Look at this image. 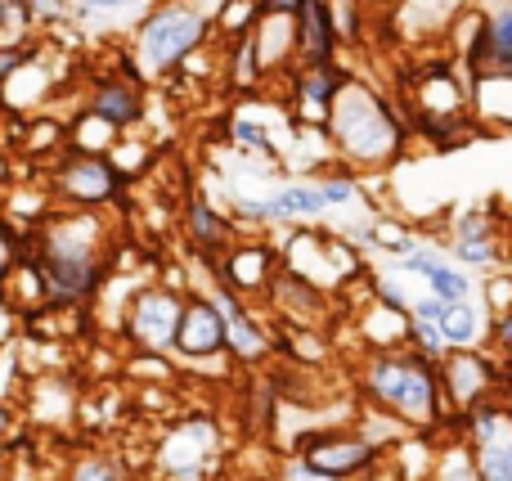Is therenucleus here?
Masks as SVG:
<instances>
[{
	"label": "nucleus",
	"instance_id": "nucleus-17",
	"mask_svg": "<svg viewBox=\"0 0 512 481\" xmlns=\"http://www.w3.org/2000/svg\"><path fill=\"white\" fill-rule=\"evenodd\" d=\"M400 270L423 279L436 302H472V297H477L472 293V270H463L459 261L445 257V252L423 248V243H418L409 257H400Z\"/></svg>",
	"mask_w": 512,
	"mask_h": 481
},
{
	"label": "nucleus",
	"instance_id": "nucleus-19",
	"mask_svg": "<svg viewBox=\"0 0 512 481\" xmlns=\"http://www.w3.org/2000/svg\"><path fill=\"white\" fill-rule=\"evenodd\" d=\"M180 225H185L189 243H194V252L203 261H216V266H221L225 252L234 248V221L221 212V207L207 203L198 189L185 198V207H180Z\"/></svg>",
	"mask_w": 512,
	"mask_h": 481
},
{
	"label": "nucleus",
	"instance_id": "nucleus-16",
	"mask_svg": "<svg viewBox=\"0 0 512 481\" xmlns=\"http://www.w3.org/2000/svg\"><path fill=\"white\" fill-rule=\"evenodd\" d=\"M279 252L270 243H234L225 252V261L216 266V279L230 284L234 293L243 297H256V293H270V284L279 279Z\"/></svg>",
	"mask_w": 512,
	"mask_h": 481
},
{
	"label": "nucleus",
	"instance_id": "nucleus-30",
	"mask_svg": "<svg viewBox=\"0 0 512 481\" xmlns=\"http://www.w3.org/2000/svg\"><path fill=\"white\" fill-rule=\"evenodd\" d=\"M481 302L490 306V315H504V311H512V275H495L486 284V297Z\"/></svg>",
	"mask_w": 512,
	"mask_h": 481
},
{
	"label": "nucleus",
	"instance_id": "nucleus-15",
	"mask_svg": "<svg viewBox=\"0 0 512 481\" xmlns=\"http://www.w3.org/2000/svg\"><path fill=\"white\" fill-rule=\"evenodd\" d=\"M292 108H297V122L306 126H328V108L342 95V86L351 81V72L342 63H319V68H297L292 72Z\"/></svg>",
	"mask_w": 512,
	"mask_h": 481
},
{
	"label": "nucleus",
	"instance_id": "nucleus-20",
	"mask_svg": "<svg viewBox=\"0 0 512 481\" xmlns=\"http://www.w3.org/2000/svg\"><path fill=\"white\" fill-rule=\"evenodd\" d=\"M490 306L481 297L472 302H441V315H436V329L445 333L450 351H481V342L490 338Z\"/></svg>",
	"mask_w": 512,
	"mask_h": 481
},
{
	"label": "nucleus",
	"instance_id": "nucleus-12",
	"mask_svg": "<svg viewBox=\"0 0 512 481\" xmlns=\"http://www.w3.org/2000/svg\"><path fill=\"white\" fill-rule=\"evenodd\" d=\"M324 212L328 203L315 189V180L310 185H279L270 198H239V207H234L243 225H301Z\"/></svg>",
	"mask_w": 512,
	"mask_h": 481
},
{
	"label": "nucleus",
	"instance_id": "nucleus-11",
	"mask_svg": "<svg viewBox=\"0 0 512 481\" xmlns=\"http://www.w3.org/2000/svg\"><path fill=\"white\" fill-rule=\"evenodd\" d=\"M140 86L144 81H135L131 72H99V77L90 81V95H86V108H81V113L99 117V122L113 126L117 135L135 131V126H144V117H149Z\"/></svg>",
	"mask_w": 512,
	"mask_h": 481
},
{
	"label": "nucleus",
	"instance_id": "nucleus-21",
	"mask_svg": "<svg viewBox=\"0 0 512 481\" xmlns=\"http://www.w3.org/2000/svg\"><path fill=\"white\" fill-rule=\"evenodd\" d=\"M63 481H131V468L113 450H86L63 468Z\"/></svg>",
	"mask_w": 512,
	"mask_h": 481
},
{
	"label": "nucleus",
	"instance_id": "nucleus-13",
	"mask_svg": "<svg viewBox=\"0 0 512 481\" xmlns=\"http://www.w3.org/2000/svg\"><path fill=\"white\" fill-rule=\"evenodd\" d=\"M441 387H445V401L454 405L459 414L477 410L481 401H490L499 387V369L490 356L481 351H450L441 360Z\"/></svg>",
	"mask_w": 512,
	"mask_h": 481
},
{
	"label": "nucleus",
	"instance_id": "nucleus-1",
	"mask_svg": "<svg viewBox=\"0 0 512 481\" xmlns=\"http://www.w3.org/2000/svg\"><path fill=\"white\" fill-rule=\"evenodd\" d=\"M27 261L45 279L50 306H90L113 275L108 225L99 212H50L36 230H27Z\"/></svg>",
	"mask_w": 512,
	"mask_h": 481
},
{
	"label": "nucleus",
	"instance_id": "nucleus-3",
	"mask_svg": "<svg viewBox=\"0 0 512 481\" xmlns=\"http://www.w3.org/2000/svg\"><path fill=\"white\" fill-rule=\"evenodd\" d=\"M324 135L337 158L364 171H382L405 153V122L364 77H351L333 99Z\"/></svg>",
	"mask_w": 512,
	"mask_h": 481
},
{
	"label": "nucleus",
	"instance_id": "nucleus-29",
	"mask_svg": "<svg viewBox=\"0 0 512 481\" xmlns=\"http://www.w3.org/2000/svg\"><path fill=\"white\" fill-rule=\"evenodd\" d=\"M27 14H32V23H63L77 9H72V0H27Z\"/></svg>",
	"mask_w": 512,
	"mask_h": 481
},
{
	"label": "nucleus",
	"instance_id": "nucleus-23",
	"mask_svg": "<svg viewBox=\"0 0 512 481\" xmlns=\"http://www.w3.org/2000/svg\"><path fill=\"white\" fill-rule=\"evenodd\" d=\"M432 481H481L477 473V455H472L468 437H454L450 446H441V455H436L432 464Z\"/></svg>",
	"mask_w": 512,
	"mask_h": 481
},
{
	"label": "nucleus",
	"instance_id": "nucleus-5",
	"mask_svg": "<svg viewBox=\"0 0 512 481\" xmlns=\"http://www.w3.org/2000/svg\"><path fill=\"white\" fill-rule=\"evenodd\" d=\"M50 194L72 212H99L126 194V176L108 153H59L50 171Z\"/></svg>",
	"mask_w": 512,
	"mask_h": 481
},
{
	"label": "nucleus",
	"instance_id": "nucleus-6",
	"mask_svg": "<svg viewBox=\"0 0 512 481\" xmlns=\"http://www.w3.org/2000/svg\"><path fill=\"white\" fill-rule=\"evenodd\" d=\"M463 23L472 41H463V68L477 81H512V0H468Z\"/></svg>",
	"mask_w": 512,
	"mask_h": 481
},
{
	"label": "nucleus",
	"instance_id": "nucleus-22",
	"mask_svg": "<svg viewBox=\"0 0 512 481\" xmlns=\"http://www.w3.org/2000/svg\"><path fill=\"white\" fill-rule=\"evenodd\" d=\"M450 257L459 261L463 270H504V239L499 234H490V239H454L450 243Z\"/></svg>",
	"mask_w": 512,
	"mask_h": 481
},
{
	"label": "nucleus",
	"instance_id": "nucleus-2",
	"mask_svg": "<svg viewBox=\"0 0 512 481\" xmlns=\"http://www.w3.org/2000/svg\"><path fill=\"white\" fill-rule=\"evenodd\" d=\"M360 392L369 396V410L396 419L400 428L432 432L445 423V387L441 360L423 356L414 347L369 351L360 365Z\"/></svg>",
	"mask_w": 512,
	"mask_h": 481
},
{
	"label": "nucleus",
	"instance_id": "nucleus-24",
	"mask_svg": "<svg viewBox=\"0 0 512 481\" xmlns=\"http://www.w3.org/2000/svg\"><path fill=\"white\" fill-rule=\"evenodd\" d=\"M23 252H27V234H18L14 221L0 216V284L14 275V266L23 261Z\"/></svg>",
	"mask_w": 512,
	"mask_h": 481
},
{
	"label": "nucleus",
	"instance_id": "nucleus-18",
	"mask_svg": "<svg viewBox=\"0 0 512 481\" xmlns=\"http://www.w3.org/2000/svg\"><path fill=\"white\" fill-rule=\"evenodd\" d=\"M337 45H342L337 5L333 0H306L297 14V63L301 68L337 63Z\"/></svg>",
	"mask_w": 512,
	"mask_h": 481
},
{
	"label": "nucleus",
	"instance_id": "nucleus-8",
	"mask_svg": "<svg viewBox=\"0 0 512 481\" xmlns=\"http://www.w3.org/2000/svg\"><path fill=\"white\" fill-rule=\"evenodd\" d=\"M180 311H185V293L162 284H144L140 293L126 302V338L135 342L140 356H176V329Z\"/></svg>",
	"mask_w": 512,
	"mask_h": 481
},
{
	"label": "nucleus",
	"instance_id": "nucleus-33",
	"mask_svg": "<svg viewBox=\"0 0 512 481\" xmlns=\"http://www.w3.org/2000/svg\"><path fill=\"white\" fill-rule=\"evenodd\" d=\"M490 342L512 356V311H504V315H495V320H490Z\"/></svg>",
	"mask_w": 512,
	"mask_h": 481
},
{
	"label": "nucleus",
	"instance_id": "nucleus-7",
	"mask_svg": "<svg viewBox=\"0 0 512 481\" xmlns=\"http://www.w3.org/2000/svg\"><path fill=\"white\" fill-rule=\"evenodd\" d=\"M297 459L310 473L328 481H369L382 464V446H373L364 432L328 428V432H310L297 446Z\"/></svg>",
	"mask_w": 512,
	"mask_h": 481
},
{
	"label": "nucleus",
	"instance_id": "nucleus-26",
	"mask_svg": "<svg viewBox=\"0 0 512 481\" xmlns=\"http://www.w3.org/2000/svg\"><path fill=\"white\" fill-rule=\"evenodd\" d=\"M234 140H239L243 149H252V153H265V158H274V140L265 135V126H261V122H252L248 113L234 117Z\"/></svg>",
	"mask_w": 512,
	"mask_h": 481
},
{
	"label": "nucleus",
	"instance_id": "nucleus-35",
	"mask_svg": "<svg viewBox=\"0 0 512 481\" xmlns=\"http://www.w3.org/2000/svg\"><path fill=\"white\" fill-rule=\"evenodd\" d=\"M0 437H5V405H0Z\"/></svg>",
	"mask_w": 512,
	"mask_h": 481
},
{
	"label": "nucleus",
	"instance_id": "nucleus-10",
	"mask_svg": "<svg viewBox=\"0 0 512 481\" xmlns=\"http://www.w3.org/2000/svg\"><path fill=\"white\" fill-rule=\"evenodd\" d=\"M176 356L207 365L216 356H230V333H225L221 306L212 302V293H185V311H180V329H176Z\"/></svg>",
	"mask_w": 512,
	"mask_h": 481
},
{
	"label": "nucleus",
	"instance_id": "nucleus-28",
	"mask_svg": "<svg viewBox=\"0 0 512 481\" xmlns=\"http://www.w3.org/2000/svg\"><path fill=\"white\" fill-rule=\"evenodd\" d=\"M36 54H41L36 45H0V86H5V81H14L18 72L36 59Z\"/></svg>",
	"mask_w": 512,
	"mask_h": 481
},
{
	"label": "nucleus",
	"instance_id": "nucleus-4",
	"mask_svg": "<svg viewBox=\"0 0 512 481\" xmlns=\"http://www.w3.org/2000/svg\"><path fill=\"white\" fill-rule=\"evenodd\" d=\"M207 36H212V14L189 0H171V5H158L135 23L131 36V63L140 81H158L167 72L185 68L194 54H203Z\"/></svg>",
	"mask_w": 512,
	"mask_h": 481
},
{
	"label": "nucleus",
	"instance_id": "nucleus-14",
	"mask_svg": "<svg viewBox=\"0 0 512 481\" xmlns=\"http://www.w3.org/2000/svg\"><path fill=\"white\" fill-rule=\"evenodd\" d=\"M207 293H212V302L221 306L225 333H230V356L243 360V365H256V360H265V351H270V333H265V324L256 320V311L248 306V297L234 293V288L221 284V279H216Z\"/></svg>",
	"mask_w": 512,
	"mask_h": 481
},
{
	"label": "nucleus",
	"instance_id": "nucleus-34",
	"mask_svg": "<svg viewBox=\"0 0 512 481\" xmlns=\"http://www.w3.org/2000/svg\"><path fill=\"white\" fill-rule=\"evenodd\" d=\"M279 481H328V477H319V473H310L301 459H292V464H283V477Z\"/></svg>",
	"mask_w": 512,
	"mask_h": 481
},
{
	"label": "nucleus",
	"instance_id": "nucleus-27",
	"mask_svg": "<svg viewBox=\"0 0 512 481\" xmlns=\"http://www.w3.org/2000/svg\"><path fill=\"white\" fill-rule=\"evenodd\" d=\"M315 189L324 194L328 207H346V203H355V198H360V185H355V176H319Z\"/></svg>",
	"mask_w": 512,
	"mask_h": 481
},
{
	"label": "nucleus",
	"instance_id": "nucleus-25",
	"mask_svg": "<svg viewBox=\"0 0 512 481\" xmlns=\"http://www.w3.org/2000/svg\"><path fill=\"white\" fill-rule=\"evenodd\" d=\"M490 234H499L495 230V221H490L481 207H463L459 216H454V230H450V243L454 239H490Z\"/></svg>",
	"mask_w": 512,
	"mask_h": 481
},
{
	"label": "nucleus",
	"instance_id": "nucleus-9",
	"mask_svg": "<svg viewBox=\"0 0 512 481\" xmlns=\"http://www.w3.org/2000/svg\"><path fill=\"white\" fill-rule=\"evenodd\" d=\"M463 437L477 455L481 481H512V405L481 401L477 410L463 414Z\"/></svg>",
	"mask_w": 512,
	"mask_h": 481
},
{
	"label": "nucleus",
	"instance_id": "nucleus-31",
	"mask_svg": "<svg viewBox=\"0 0 512 481\" xmlns=\"http://www.w3.org/2000/svg\"><path fill=\"white\" fill-rule=\"evenodd\" d=\"M306 0H256V14L265 18H297Z\"/></svg>",
	"mask_w": 512,
	"mask_h": 481
},
{
	"label": "nucleus",
	"instance_id": "nucleus-32",
	"mask_svg": "<svg viewBox=\"0 0 512 481\" xmlns=\"http://www.w3.org/2000/svg\"><path fill=\"white\" fill-rule=\"evenodd\" d=\"M135 0H72V9L77 14H122V9H131Z\"/></svg>",
	"mask_w": 512,
	"mask_h": 481
}]
</instances>
